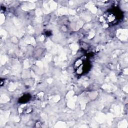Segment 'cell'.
I'll return each mask as SVG.
<instances>
[{
    "label": "cell",
    "instance_id": "6da1fadb",
    "mask_svg": "<svg viewBox=\"0 0 128 128\" xmlns=\"http://www.w3.org/2000/svg\"><path fill=\"white\" fill-rule=\"evenodd\" d=\"M116 16L112 13H108L105 16L106 20L108 24L113 23L116 20Z\"/></svg>",
    "mask_w": 128,
    "mask_h": 128
}]
</instances>
